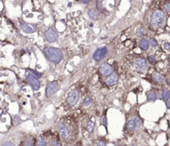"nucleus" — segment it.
Here are the masks:
<instances>
[{
	"mask_svg": "<svg viewBox=\"0 0 170 146\" xmlns=\"http://www.w3.org/2000/svg\"><path fill=\"white\" fill-rule=\"evenodd\" d=\"M91 102H92V99H91V97H90V96H87V97L84 99L83 101H82V106L87 107V106H88V105H90L91 104Z\"/></svg>",
	"mask_w": 170,
	"mask_h": 146,
	"instance_id": "obj_20",
	"label": "nucleus"
},
{
	"mask_svg": "<svg viewBox=\"0 0 170 146\" xmlns=\"http://www.w3.org/2000/svg\"><path fill=\"white\" fill-rule=\"evenodd\" d=\"M137 123H136L135 120H129L127 122V128H128L129 132H134L135 130L136 127H137Z\"/></svg>",
	"mask_w": 170,
	"mask_h": 146,
	"instance_id": "obj_14",
	"label": "nucleus"
},
{
	"mask_svg": "<svg viewBox=\"0 0 170 146\" xmlns=\"http://www.w3.org/2000/svg\"><path fill=\"white\" fill-rule=\"evenodd\" d=\"M96 145L97 146H106L105 145V143L104 141H102V140H98L97 142H96Z\"/></svg>",
	"mask_w": 170,
	"mask_h": 146,
	"instance_id": "obj_28",
	"label": "nucleus"
},
{
	"mask_svg": "<svg viewBox=\"0 0 170 146\" xmlns=\"http://www.w3.org/2000/svg\"><path fill=\"white\" fill-rule=\"evenodd\" d=\"M148 60H149V62L151 63H155V59H154V57L153 56H148Z\"/></svg>",
	"mask_w": 170,
	"mask_h": 146,
	"instance_id": "obj_29",
	"label": "nucleus"
},
{
	"mask_svg": "<svg viewBox=\"0 0 170 146\" xmlns=\"http://www.w3.org/2000/svg\"><path fill=\"white\" fill-rule=\"evenodd\" d=\"M117 81H118V76L115 73L113 72L111 75L108 76L105 78V81L106 85L110 86V87H112V86H115V84L117 83Z\"/></svg>",
	"mask_w": 170,
	"mask_h": 146,
	"instance_id": "obj_11",
	"label": "nucleus"
},
{
	"mask_svg": "<svg viewBox=\"0 0 170 146\" xmlns=\"http://www.w3.org/2000/svg\"><path fill=\"white\" fill-rule=\"evenodd\" d=\"M58 131H59V134L61 137H62V139H64V140H66V139H69V129H67V127L63 123H60L59 125H58Z\"/></svg>",
	"mask_w": 170,
	"mask_h": 146,
	"instance_id": "obj_9",
	"label": "nucleus"
},
{
	"mask_svg": "<svg viewBox=\"0 0 170 146\" xmlns=\"http://www.w3.org/2000/svg\"><path fill=\"white\" fill-rule=\"evenodd\" d=\"M157 98H158V96H157V94L154 91H151L148 95V101H155L157 100Z\"/></svg>",
	"mask_w": 170,
	"mask_h": 146,
	"instance_id": "obj_18",
	"label": "nucleus"
},
{
	"mask_svg": "<svg viewBox=\"0 0 170 146\" xmlns=\"http://www.w3.org/2000/svg\"><path fill=\"white\" fill-rule=\"evenodd\" d=\"M45 38L47 41L50 43L55 42L57 40V32L54 28H48L45 32Z\"/></svg>",
	"mask_w": 170,
	"mask_h": 146,
	"instance_id": "obj_7",
	"label": "nucleus"
},
{
	"mask_svg": "<svg viewBox=\"0 0 170 146\" xmlns=\"http://www.w3.org/2000/svg\"><path fill=\"white\" fill-rule=\"evenodd\" d=\"M43 53L47 59L54 63H59L63 59V52L59 48L55 47H45Z\"/></svg>",
	"mask_w": 170,
	"mask_h": 146,
	"instance_id": "obj_1",
	"label": "nucleus"
},
{
	"mask_svg": "<svg viewBox=\"0 0 170 146\" xmlns=\"http://www.w3.org/2000/svg\"><path fill=\"white\" fill-rule=\"evenodd\" d=\"M20 26H21L22 30L26 33H33L37 31V27L35 25L27 24L25 23L20 22Z\"/></svg>",
	"mask_w": 170,
	"mask_h": 146,
	"instance_id": "obj_10",
	"label": "nucleus"
},
{
	"mask_svg": "<svg viewBox=\"0 0 170 146\" xmlns=\"http://www.w3.org/2000/svg\"><path fill=\"white\" fill-rule=\"evenodd\" d=\"M1 146H15V144H14L13 142H9V141H8V142L4 143Z\"/></svg>",
	"mask_w": 170,
	"mask_h": 146,
	"instance_id": "obj_27",
	"label": "nucleus"
},
{
	"mask_svg": "<svg viewBox=\"0 0 170 146\" xmlns=\"http://www.w3.org/2000/svg\"><path fill=\"white\" fill-rule=\"evenodd\" d=\"M153 79L154 80V81H156L158 83H162L163 81H164V77L161 74V73H159V72H154L153 74Z\"/></svg>",
	"mask_w": 170,
	"mask_h": 146,
	"instance_id": "obj_15",
	"label": "nucleus"
},
{
	"mask_svg": "<svg viewBox=\"0 0 170 146\" xmlns=\"http://www.w3.org/2000/svg\"><path fill=\"white\" fill-rule=\"evenodd\" d=\"M146 60L144 58H138L135 60V66L139 71H143L146 66Z\"/></svg>",
	"mask_w": 170,
	"mask_h": 146,
	"instance_id": "obj_12",
	"label": "nucleus"
},
{
	"mask_svg": "<svg viewBox=\"0 0 170 146\" xmlns=\"http://www.w3.org/2000/svg\"><path fill=\"white\" fill-rule=\"evenodd\" d=\"M168 35H169V36H170V32H168Z\"/></svg>",
	"mask_w": 170,
	"mask_h": 146,
	"instance_id": "obj_35",
	"label": "nucleus"
},
{
	"mask_svg": "<svg viewBox=\"0 0 170 146\" xmlns=\"http://www.w3.org/2000/svg\"><path fill=\"white\" fill-rule=\"evenodd\" d=\"M94 129H95V123L93 121H91V120L88 121L87 125V129L88 130V132H93Z\"/></svg>",
	"mask_w": 170,
	"mask_h": 146,
	"instance_id": "obj_19",
	"label": "nucleus"
},
{
	"mask_svg": "<svg viewBox=\"0 0 170 146\" xmlns=\"http://www.w3.org/2000/svg\"><path fill=\"white\" fill-rule=\"evenodd\" d=\"M165 9H166L168 13H170V3L166 4V5H165Z\"/></svg>",
	"mask_w": 170,
	"mask_h": 146,
	"instance_id": "obj_30",
	"label": "nucleus"
},
{
	"mask_svg": "<svg viewBox=\"0 0 170 146\" xmlns=\"http://www.w3.org/2000/svg\"><path fill=\"white\" fill-rule=\"evenodd\" d=\"M88 16L90 17V19L96 20V19H97L98 17L97 12H96V9H90V10L88 11Z\"/></svg>",
	"mask_w": 170,
	"mask_h": 146,
	"instance_id": "obj_17",
	"label": "nucleus"
},
{
	"mask_svg": "<svg viewBox=\"0 0 170 146\" xmlns=\"http://www.w3.org/2000/svg\"><path fill=\"white\" fill-rule=\"evenodd\" d=\"M142 32H143V28H139V29L137 30V33H138V34H139V35L143 34Z\"/></svg>",
	"mask_w": 170,
	"mask_h": 146,
	"instance_id": "obj_32",
	"label": "nucleus"
},
{
	"mask_svg": "<svg viewBox=\"0 0 170 146\" xmlns=\"http://www.w3.org/2000/svg\"><path fill=\"white\" fill-rule=\"evenodd\" d=\"M52 146H62V145H61V143H60L58 140H56V141H54V143H53Z\"/></svg>",
	"mask_w": 170,
	"mask_h": 146,
	"instance_id": "obj_31",
	"label": "nucleus"
},
{
	"mask_svg": "<svg viewBox=\"0 0 170 146\" xmlns=\"http://www.w3.org/2000/svg\"><path fill=\"white\" fill-rule=\"evenodd\" d=\"M166 83L168 84V86H170V75L166 78Z\"/></svg>",
	"mask_w": 170,
	"mask_h": 146,
	"instance_id": "obj_33",
	"label": "nucleus"
},
{
	"mask_svg": "<svg viewBox=\"0 0 170 146\" xmlns=\"http://www.w3.org/2000/svg\"><path fill=\"white\" fill-rule=\"evenodd\" d=\"M78 99H79V91L77 89H74L68 94L66 101H67V103H68L69 105L73 106V105L77 104Z\"/></svg>",
	"mask_w": 170,
	"mask_h": 146,
	"instance_id": "obj_6",
	"label": "nucleus"
},
{
	"mask_svg": "<svg viewBox=\"0 0 170 146\" xmlns=\"http://www.w3.org/2000/svg\"><path fill=\"white\" fill-rule=\"evenodd\" d=\"M26 80L28 81L29 85L31 86L33 90H38L41 87V83L39 81L38 78L35 77L32 73H28L26 74Z\"/></svg>",
	"mask_w": 170,
	"mask_h": 146,
	"instance_id": "obj_3",
	"label": "nucleus"
},
{
	"mask_svg": "<svg viewBox=\"0 0 170 146\" xmlns=\"http://www.w3.org/2000/svg\"><path fill=\"white\" fill-rule=\"evenodd\" d=\"M167 106H168V109H170V101L168 102V104H167Z\"/></svg>",
	"mask_w": 170,
	"mask_h": 146,
	"instance_id": "obj_34",
	"label": "nucleus"
},
{
	"mask_svg": "<svg viewBox=\"0 0 170 146\" xmlns=\"http://www.w3.org/2000/svg\"><path fill=\"white\" fill-rule=\"evenodd\" d=\"M161 98L163 101H168L170 99V90L168 89H164L161 93Z\"/></svg>",
	"mask_w": 170,
	"mask_h": 146,
	"instance_id": "obj_16",
	"label": "nucleus"
},
{
	"mask_svg": "<svg viewBox=\"0 0 170 146\" xmlns=\"http://www.w3.org/2000/svg\"><path fill=\"white\" fill-rule=\"evenodd\" d=\"M58 89H59V85L57 81H54L49 82L46 88V96L47 97H51L58 90Z\"/></svg>",
	"mask_w": 170,
	"mask_h": 146,
	"instance_id": "obj_4",
	"label": "nucleus"
},
{
	"mask_svg": "<svg viewBox=\"0 0 170 146\" xmlns=\"http://www.w3.org/2000/svg\"><path fill=\"white\" fill-rule=\"evenodd\" d=\"M37 146H47V140L43 137H39L37 141Z\"/></svg>",
	"mask_w": 170,
	"mask_h": 146,
	"instance_id": "obj_21",
	"label": "nucleus"
},
{
	"mask_svg": "<svg viewBox=\"0 0 170 146\" xmlns=\"http://www.w3.org/2000/svg\"><path fill=\"white\" fill-rule=\"evenodd\" d=\"M165 19V14L161 9H157L150 16V23L154 27H159Z\"/></svg>",
	"mask_w": 170,
	"mask_h": 146,
	"instance_id": "obj_2",
	"label": "nucleus"
},
{
	"mask_svg": "<svg viewBox=\"0 0 170 146\" xmlns=\"http://www.w3.org/2000/svg\"><path fill=\"white\" fill-rule=\"evenodd\" d=\"M163 48L165 49L168 52H170V43L169 42H166L163 44Z\"/></svg>",
	"mask_w": 170,
	"mask_h": 146,
	"instance_id": "obj_25",
	"label": "nucleus"
},
{
	"mask_svg": "<svg viewBox=\"0 0 170 146\" xmlns=\"http://www.w3.org/2000/svg\"><path fill=\"white\" fill-rule=\"evenodd\" d=\"M25 146H35L34 139H29L25 144Z\"/></svg>",
	"mask_w": 170,
	"mask_h": 146,
	"instance_id": "obj_22",
	"label": "nucleus"
},
{
	"mask_svg": "<svg viewBox=\"0 0 170 146\" xmlns=\"http://www.w3.org/2000/svg\"><path fill=\"white\" fill-rule=\"evenodd\" d=\"M169 60H170V56H169Z\"/></svg>",
	"mask_w": 170,
	"mask_h": 146,
	"instance_id": "obj_36",
	"label": "nucleus"
},
{
	"mask_svg": "<svg viewBox=\"0 0 170 146\" xmlns=\"http://www.w3.org/2000/svg\"><path fill=\"white\" fill-rule=\"evenodd\" d=\"M150 44H151V46L153 47H156L157 46H158V42H157V41L154 38H151L150 39Z\"/></svg>",
	"mask_w": 170,
	"mask_h": 146,
	"instance_id": "obj_23",
	"label": "nucleus"
},
{
	"mask_svg": "<svg viewBox=\"0 0 170 146\" xmlns=\"http://www.w3.org/2000/svg\"><path fill=\"white\" fill-rule=\"evenodd\" d=\"M149 44H150V42H149V40H147L146 38H143L141 39L140 41H139V47L144 50V51H146V50H148L149 47Z\"/></svg>",
	"mask_w": 170,
	"mask_h": 146,
	"instance_id": "obj_13",
	"label": "nucleus"
},
{
	"mask_svg": "<svg viewBox=\"0 0 170 146\" xmlns=\"http://www.w3.org/2000/svg\"><path fill=\"white\" fill-rule=\"evenodd\" d=\"M102 122H103V125H104L105 127L106 128V127H107V118H106L105 115L103 119H102Z\"/></svg>",
	"mask_w": 170,
	"mask_h": 146,
	"instance_id": "obj_26",
	"label": "nucleus"
},
{
	"mask_svg": "<svg viewBox=\"0 0 170 146\" xmlns=\"http://www.w3.org/2000/svg\"><path fill=\"white\" fill-rule=\"evenodd\" d=\"M31 73L32 75H34L35 77H38V78H40V77H42V75H41L40 73L38 72V71H33V70H31Z\"/></svg>",
	"mask_w": 170,
	"mask_h": 146,
	"instance_id": "obj_24",
	"label": "nucleus"
},
{
	"mask_svg": "<svg viewBox=\"0 0 170 146\" xmlns=\"http://www.w3.org/2000/svg\"><path fill=\"white\" fill-rule=\"evenodd\" d=\"M100 72L102 76H104V77H108V76H110L111 75L113 71H114V69H113V67L107 62H103L101 64V66H100Z\"/></svg>",
	"mask_w": 170,
	"mask_h": 146,
	"instance_id": "obj_8",
	"label": "nucleus"
},
{
	"mask_svg": "<svg viewBox=\"0 0 170 146\" xmlns=\"http://www.w3.org/2000/svg\"><path fill=\"white\" fill-rule=\"evenodd\" d=\"M108 50L106 47H102L98 48L97 50H96V52H94L93 54V59L96 62H100L101 60H103L105 58V56H106L107 54Z\"/></svg>",
	"mask_w": 170,
	"mask_h": 146,
	"instance_id": "obj_5",
	"label": "nucleus"
}]
</instances>
